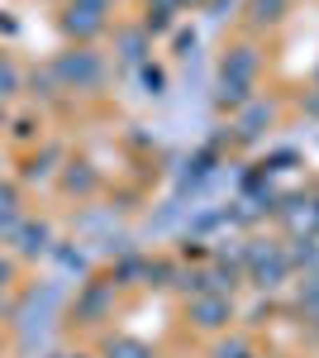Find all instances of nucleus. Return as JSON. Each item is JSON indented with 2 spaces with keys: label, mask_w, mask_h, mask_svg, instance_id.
I'll use <instances>...</instances> for the list:
<instances>
[{
  "label": "nucleus",
  "mask_w": 319,
  "mask_h": 358,
  "mask_svg": "<svg viewBox=\"0 0 319 358\" xmlns=\"http://www.w3.org/2000/svg\"><path fill=\"white\" fill-rule=\"evenodd\" d=\"M253 82H258V53L243 43V48H234V53L224 57L219 101H224V106H243V101H248V91H253Z\"/></svg>",
  "instance_id": "nucleus-1"
},
{
  "label": "nucleus",
  "mask_w": 319,
  "mask_h": 358,
  "mask_svg": "<svg viewBox=\"0 0 319 358\" xmlns=\"http://www.w3.org/2000/svg\"><path fill=\"white\" fill-rule=\"evenodd\" d=\"M191 320H195L200 330H219V325L234 320V301H229L224 292H205V296H195V306H191Z\"/></svg>",
  "instance_id": "nucleus-2"
},
{
  "label": "nucleus",
  "mask_w": 319,
  "mask_h": 358,
  "mask_svg": "<svg viewBox=\"0 0 319 358\" xmlns=\"http://www.w3.org/2000/svg\"><path fill=\"white\" fill-rule=\"evenodd\" d=\"M57 72H62L67 82H77V86H91L96 77H101V62H96L91 53H77V57H67V62H62Z\"/></svg>",
  "instance_id": "nucleus-3"
},
{
  "label": "nucleus",
  "mask_w": 319,
  "mask_h": 358,
  "mask_svg": "<svg viewBox=\"0 0 319 358\" xmlns=\"http://www.w3.org/2000/svg\"><path fill=\"white\" fill-rule=\"evenodd\" d=\"M267 124H272V106H262V101H253V106L239 115V134L243 138H258Z\"/></svg>",
  "instance_id": "nucleus-4"
},
{
  "label": "nucleus",
  "mask_w": 319,
  "mask_h": 358,
  "mask_svg": "<svg viewBox=\"0 0 319 358\" xmlns=\"http://www.w3.org/2000/svg\"><path fill=\"white\" fill-rule=\"evenodd\" d=\"M286 5L291 0H248V15H253V24H276L286 15Z\"/></svg>",
  "instance_id": "nucleus-5"
},
{
  "label": "nucleus",
  "mask_w": 319,
  "mask_h": 358,
  "mask_svg": "<svg viewBox=\"0 0 319 358\" xmlns=\"http://www.w3.org/2000/svg\"><path fill=\"white\" fill-rule=\"evenodd\" d=\"M43 239H48V229H24V253H38Z\"/></svg>",
  "instance_id": "nucleus-6"
},
{
  "label": "nucleus",
  "mask_w": 319,
  "mask_h": 358,
  "mask_svg": "<svg viewBox=\"0 0 319 358\" xmlns=\"http://www.w3.org/2000/svg\"><path fill=\"white\" fill-rule=\"evenodd\" d=\"M110 358H148L143 344H119V349H110Z\"/></svg>",
  "instance_id": "nucleus-7"
},
{
  "label": "nucleus",
  "mask_w": 319,
  "mask_h": 358,
  "mask_svg": "<svg viewBox=\"0 0 319 358\" xmlns=\"http://www.w3.org/2000/svg\"><path fill=\"white\" fill-rule=\"evenodd\" d=\"M15 86H20V77H15V72H10V67H5V62H0V96H10V91H15Z\"/></svg>",
  "instance_id": "nucleus-8"
},
{
  "label": "nucleus",
  "mask_w": 319,
  "mask_h": 358,
  "mask_svg": "<svg viewBox=\"0 0 319 358\" xmlns=\"http://www.w3.org/2000/svg\"><path fill=\"white\" fill-rule=\"evenodd\" d=\"M219 358H243V344H224V349H219Z\"/></svg>",
  "instance_id": "nucleus-9"
},
{
  "label": "nucleus",
  "mask_w": 319,
  "mask_h": 358,
  "mask_svg": "<svg viewBox=\"0 0 319 358\" xmlns=\"http://www.w3.org/2000/svg\"><path fill=\"white\" fill-rule=\"evenodd\" d=\"M5 273H10V268H5V263H0V282H5Z\"/></svg>",
  "instance_id": "nucleus-10"
},
{
  "label": "nucleus",
  "mask_w": 319,
  "mask_h": 358,
  "mask_svg": "<svg viewBox=\"0 0 319 358\" xmlns=\"http://www.w3.org/2000/svg\"><path fill=\"white\" fill-rule=\"evenodd\" d=\"M177 5H195V0H177Z\"/></svg>",
  "instance_id": "nucleus-11"
}]
</instances>
